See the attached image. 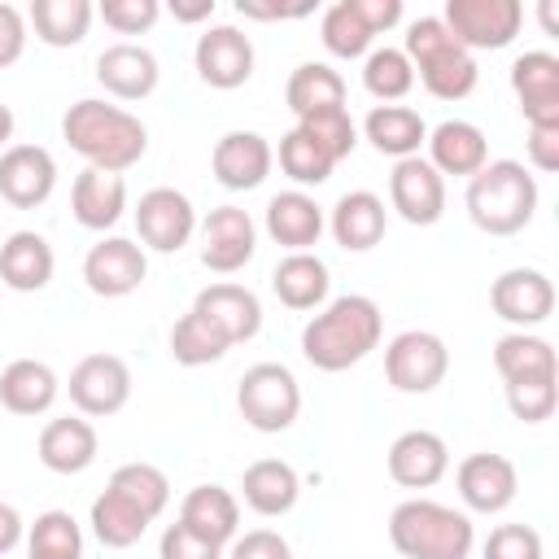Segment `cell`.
I'll use <instances>...</instances> for the list:
<instances>
[{
  "label": "cell",
  "instance_id": "cell-58",
  "mask_svg": "<svg viewBox=\"0 0 559 559\" xmlns=\"http://www.w3.org/2000/svg\"><path fill=\"white\" fill-rule=\"evenodd\" d=\"M26 559H39V555H26Z\"/></svg>",
  "mask_w": 559,
  "mask_h": 559
},
{
  "label": "cell",
  "instance_id": "cell-3",
  "mask_svg": "<svg viewBox=\"0 0 559 559\" xmlns=\"http://www.w3.org/2000/svg\"><path fill=\"white\" fill-rule=\"evenodd\" d=\"M463 201H467V218L485 236H515L537 214V179L528 175L524 162L498 157V162H485L467 179V197Z\"/></svg>",
  "mask_w": 559,
  "mask_h": 559
},
{
  "label": "cell",
  "instance_id": "cell-56",
  "mask_svg": "<svg viewBox=\"0 0 559 559\" xmlns=\"http://www.w3.org/2000/svg\"><path fill=\"white\" fill-rule=\"evenodd\" d=\"M9 140H13V109L0 100V153L9 148Z\"/></svg>",
  "mask_w": 559,
  "mask_h": 559
},
{
  "label": "cell",
  "instance_id": "cell-42",
  "mask_svg": "<svg viewBox=\"0 0 559 559\" xmlns=\"http://www.w3.org/2000/svg\"><path fill=\"white\" fill-rule=\"evenodd\" d=\"M280 170L297 183V188H319V183H328L332 179V157L301 131V127H293V131H284L280 135Z\"/></svg>",
  "mask_w": 559,
  "mask_h": 559
},
{
  "label": "cell",
  "instance_id": "cell-1",
  "mask_svg": "<svg viewBox=\"0 0 559 559\" xmlns=\"http://www.w3.org/2000/svg\"><path fill=\"white\" fill-rule=\"evenodd\" d=\"M380 332H384L380 306L362 293H345L323 301L319 314L301 328V354L319 371H349L380 345Z\"/></svg>",
  "mask_w": 559,
  "mask_h": 559
},
{
  "label": "cell",
  "instance_id": "cell-45",
  "mask_svg": "<svg viewBox=\"0 0 559 559\" xmlns=\"http://www.w3.org/2000/svg\"><path fill=\"white\" fill-rule=\"evenodd\" d=\"M555 402H559L555 380H515V384H507V406H511V415L524 419V424L550 419V415H555Z\"/></svg>",
  "mask_w": 559,
  "mask_h": 559
},
{
  "label": "cell",
  "instance_id": "cell-44",
  "mask_svg": "<svg viewBox=\"0 0 559 559\" xmlns=\"http://www.w3.org/2000/svg\"><path fill=\"white\" fill-rule=\"evenodd\" d=\"M332 162H345L349 153H354V144H358V127H354V118H349V109L345 105H336V109H319V114H310V118H301L297 122Z\"/></svg>",
  "mask_w": 559,
  "mask_h": 559
},
{
  "label": "cell",
  "instance_id": "cell-15",
  "mask_svg": "<svg viewBox=\"0 0 559 559\" xmlns=\"http://www.w3.org/2000/svg\"><path fill=\"white\" fill-rule=\"evenodd\" d=\"M144 275H148L144 245H135L127 236H105L83 258V280L96 297H127L144 284Z\"/></svg>",
  "mask_w": 559,
  "mask_h": 559
},
{
  "label": "cell",
  "instance_id": "cell-33",
  "mask_svg": "<svg viewBox=\"0 0 559 559\" xmlns=\"http://www.w3.org/2000/svg\"><path fill=\"white\" fill-rule=\"evenodd\" d=\"M362 135L371 140L376 153L402 162V157H419V144L428 140V122L411 105H376L362 118Z\"/></svg>",
  "mask_w": 559,
  "mask_h": 559
},
{
  "label": "cell",
  "instance_id": "cell-4",
  "mask_svg": "<svg viewBox=\"0 0 559 559\" xmlns=\"http://www.w3.org/2000/svg\"><path fill=\"white\" fill-rule=\"evenodd\" d=\"M389 542L402 559H467L476 546V528L467 511L432 498H406L389 515Z\"/></svg>",
  "mask_w": 559,
  "mask_h": 559
},
{
  "label": "cell",
  "instance_id": "cell-6",
  "mask_svg": "<svg viewBox=\"0 0 559 559\" xmlns=\"http://www.w3.org/2000/svg\"><path fill=\"white\" fill-rule=\"evenodd\" d=\"M240 419L258 432H284L301 415V384L284 362H253L236 384Z\"/></svg>",
  "mask_w": 559,
  "mask_h": 559
},
{
  "label": "cell",
  "instance_id": "cell-29",
  "mask_svg": "<svg viewBox=\"0 0 559 559\" xmlns=\"http://www.w3.org/2000/svg\"><path fill=\"white\" fill-rule=\"evenodd\" d=\"M52 271H57V258H52V245L39 231H13L0 245V284L4 288L39 293V288H48Z\"/></svg>",
  "mask_w": 559,
  "mask_h": 559
},
{
  "label": "cell",
  "instance_id": "cell-7",
  "mask_svg": "<svg viewBox=\"0 0 559 559\" xmlns=\"http://www.w3.org/2000/svg\"><path fill=\"white\" fill-rule=\"evenodd\" d=\"M450 371V349L437 332L411 328L384 345V380L397 393H432Z\"/></svg>",
  "mask_w": 559,
  "mask_h": 559
},
{
  "label": "cell",
  "instance_id": "cell-5",
  "mask_svg": "<svg viewBox=\"0 0 559 559\" xmlns=\"http://www.w3.org/2000/svg\"><path fill=\"white\" fill-rule=\"evenodd\" d=\"M406 61L415 70V79L437 96V100H463L472 96L480 70L476 57L445 31L441 17H415L406 31Z\"/></svg>",
  "mask_w": 559,
  "mask_h": 559
},
{
  "label": "cell",
  "instance_id": "cell-38",
  "mask_svg": "<svg viewBox=\"0 0 559 559\" xmlns=\"http://www.w3.org/2000/svg\"><path fill=\"white\" fill-rule=\"evenodd\" d=\"M227 349H231V341H227L205 314H197V310L179 314L175 328H170V354H175L179 367H210V362H218Z\"/></svg>",
  "mask_w": 559,
  "mask_h": 559
},
{
  "label": "cell",
  "instance_id": "cell-20",
  "mask_svg": "<svg viewBox=\"0 0 559 559\" xmlns=\"http://www.w3.org/2000/svg\"><path fill=\"white\" fill-rule=\"evenodd\" d=\"M157 79H162L157 57L144 44L122 39V44H109L96 57V83L109 96H118V100H144V96H153L157 92Z\"/></svg>",
  "mask_w": 559,
  "mask_h": 559
},
{
  "label": "cell",
  "instance_id": "cell-27",
  "mask_svg": "<svg viewBox=\"0 0 559 559\" xmlns=\"http://www.w3.org/2000/svg\"><path fill=\"white\" fill-rule=\"evenodd\" d=\"M328 227H332V240H336L341 249H349V253H367V249H376V245L384 240L389 210H384V201H380L376 192L354 188V192H345V197L332 205Z\"/></svg>",
  "mask_w": 559,
  "mask_h": 559
},
{
  "label": "cell",
  "instance_id": "cell-26",
  "mask_svg": "<svg viewBox=\"0 0 559 559\" xmlns=\"http://www.w3.org/2000/svg\"><path fill=\"white\" fill-rule=\"evenodd\" d=\"M70 210H74L79 227L109 231L127 210V179L109 175V170H96V166H83L70 183Z\"/></svg>",
  "mask_w": 559,
  "mask_h": 559
},
{
  "label": "cell",
  "instance_id": "cell-10",
  "mask_svg": "<svg viewBox=\"0 0 559 559\" xmlns=\"http://www.w3.org/2000/svg\"><path fill=\"white\" fill-rule=\"evenodd\" d=\"M489 306L498 319H507L515 332H528L550 319L555 310V284L537 266H511L489 284Z\"/></svg>",
  "mask_w": 559,
  "mask_h": 559
},
{
  "label": "cell",
  "instance_id": "cell-48",
  "mask_svg": "<svg viewBox=\"0 0 559 559\" xmlns=\"http://www.w3.org/2000/svg\"><path fill=\"white\" fill-rule=\"evenodd\" d=\"M157 559H223V546H214V542H201L197 533H188L179 520L162 533V542H157Z\"/></svg>",
  "mask_w": 559,
  "mask_h": 559
},
{
  "label": "cell",
  "instance_id": "cell-22",
  "mask_svg": "<svg viewBox=\"0 0 559 559\" xmlns=\"http://www.w3.org/2000/svg\"><path fill=\"white\" fill-rule=\"evenodd\" d=\"M39 463L57 476H79L96 463V450H100V437L96 428L83 419V415H61V419H48L39 428Z\"/></svg>",
  "mask_w": 559,
  "mask_h": 559
},
{
  "label": "cell",
  "instance_id": "cell-39",
  "mask_svg": "<svg viewBox=\"0 0 559 559\" xmlns=\"http://www.w3.org/2000/svg\"><path fill=\"white\" fill-rule=\"evenodd\" d=\"M105 489L122 493V498H127L131 507H140L148 520H157V515L166 511V502H170V480H166V472L153 467V463H122V467H114V476H109Z\"/></svg>",
  "mask_w": 559,
  "mask_h": 559
},
{
  "label": "cell",
  "instance_id": "cell-30",
  "mask_svg": "<svg viewBox=\"0 0 559 559\" xmlns=\"http://www.w3.org/2000/svg\"><path fill=\"white\" fill-rule=\"evenodd\" d=\"M61 393V380L39 358H13L0 371V406L9 415H44Z\"/></svg>",
  "mask_w": 559,
  "mask_h": 559
},
{
  "label": "cell",
  "instance_id": "cell-23",
  "mask_svg": "<svg viewBox=\"0 0 559 559\" xmlns=\"http://www.w3.org/2000/svg\"><path fill=\"white\" fill-rule=\"evenodd\" d=\"M428 166L445 179V175H459V179H472L485 162H489V144H485V131L467 118H445L428 131Z\"/></svg>",
  "mask_w": 559,
  "mask_h": 559
},
{
  "label": "cell",
  "instance_id": "cell-16",
  "mask_svg": "<svg viewBox=\"0 0 559 559\" xmlns=\"http://www.w3.org/2000/svg\"><path fill=\"white\" fill-rule=\"evenodd\" d=\"M511 92L528 127H559V57L546 48L520 52L511 61Z\"/></svg>",
  "mask_w": 559,
  "mask_h": 559
},
{
  "label": "cell",
  "instance_id": "cell-47",
  "mask_svg": "<svg viewBox=\"0 0 559 559\" xmlns=\"http://www.w3.org/2000/svg\"><path fill=\"white\" fill-rule=\"evenodd\" d=\"M100 17L118 35H140L162 17V4L157 0H100Z\"/></svg>",
  "mask_w": 559,
  "mask_h": 559
},
{
  "label": "cell",
  "instance_id": "cell-55",
  "mask_svg": "<svg viewBox=\"0 0 559 559\" xmlns=\"http://www.w3.org/2000/svg\"><path fill=\"white\" fill-rule=\"evenodd\" d=\"M170 13L175 22H210L214 17V0H170Z\"/></svg>",
  "mask_w": 559,
  "mask_h": 559
},
{
  "label": "cell",
  "instance_id": "cell-41",
  "mask_svg": "<svg viewBox=\"0 0 559 559\" xmlns=\"http://www.w3.org/2000/svg\"><path fill=\"white\" fill-rule=\"evenodd\" d=\"M362 87L380 100V105H397L411 87H415V70L406 61L402 48H371L367 61H362Z\"/></svg>",
  "mask_w": 559,
  "mask_h": 559
},
{
  "label": "cell",
  "instance_id": "cell-35",
  "mask_svg": "<svg viewBox=\"0 0 559 559\" xmlns=\"http://www.w3.org/2000/svg\"><path fill=\"white\" fill-rule=\"evenodd\" d=\"M493 367H498L502 384H515V380H555V349H550L546 336L507 332L493 345Z\"/></svg>",
  "mask_w": 559,
  "mask_h": 559
},
{
  "label": "cell",
  "instance_id": "cell-14",
  "mask_svg": "<svg viewBox=\"0 0 559 559\" xmlns=\"http://www.w3.org/2000/svg\"><path fill=\"white\" fill-rule=\"evenodd\" d=\"M258 253V227L240 205H218L201 223V262L218 275H236Z\"/></svg>",
  "mask_w": 559,
  "mask_h": 559
},
{
  "label": "cell",
  "instance_id": "cell-46",
  "mask_svg": "<svg viewBox=\"0 0 559 559\" xmlns=\"http://www.w3.org/2000/svg\"><path fill=\"white\" fill-rule=\"evenodd\" d=\"M480 559H542V533L533 524H498L485 537Z\"/></svg>",
  "mask_w": 559,
  "mask_h": 559
},
{
  "label": "cell",
  "instance_id": "cell-18",
  "mask_svg": "<svg viewBox=\"0 0 559 559\" xmlns=\"http://www.w3.org/2000/svg\"><path fill=\"white\" fill-rule=\"evenodd\" d=\"M57 188V162L44 144H9L0 153V197L13 210H35Z\"/></svg>",
  "mask_w": 559,
  "mask_h": 559
},
{
  "label": "cell",
  "instance_id": "cell-31",
  "mask_svg": "<svg viewBox=\"0 0 559 559\" xmlns=\"http://www.w3.org/2000/svg\"><path fill=\"white\" fill-rule=\"evenodd\" d=\"M328 288H332V275L319 253H284L271 271V293L288 310H319L328 301Z\"/></svg>",
  "mask_w": 559,
  "mask_h": 559
},
{
  "label": "cell",
  "instance_id": "cell-50",
  "mask_svg": "<svg viewBox=\"0 0 559 559\" xmlns=\"http://www.w3.org/2000/svg\"><path fill=\"white\" fill-rule=\"evenodd\" d=\"M26 52V17L17 4L0 0V70L13 66Z\"/></svg>",
  "mask_w": 559,
  "mask_h": 559
},
{
  "label": "cell",
  "instance_id": "cell-28",
  "mask_svg": "<svg viewBox=\"0 0 559 559\" xmlns=\"http://www.w3.org/2000/svg\"><path fill=\"white\" fill-rule=\"evenodd\" d=\"M179 524L188 533H197L201 542H214V546H227L240 528V502L231 489L223 485H197L183 493L179 502Z\"/></svg>",
  "mask_w": 559,
  "mask_h": 559
},
{
  "label": "cell",
  "instance_id": "cell-36",
  "mask_svg": "<svg viewBox=\"0 0 559 559\" xmlns=\"http://www.w3.org/2000/svg\"><path fill=\"white\" fill-rule=\"evenodd\" d=\"M92 4L87 0H35L26 9V22L35 26V39L48 48H74L87 39L92 26Z\"/></svg>",
  "mask_w": 559,
  "mask_h": 559
},
{
  "label": "cell",
  "instance_id": "cell-19",
  "mask_svg": "<svg viewBox=\"0 0 559 559\" xmlns=\"http://www.w3.org/2000/svg\"><path fill=\"white\" fill-rule=\"evenodd\" d=\"M275 166V148L266 144V135L258 131H227L214 153H210V170L227 192H249L258 188Z\"/></svg>",
  "mask_w": 559,
  "mask_h": 559
},
{
  "label": "cell",
  "instance_id": "cell-2",
  "mask_svg": "<svg viewBox=\"0 0 559 559\" xmlns=\"http://www.w3.org/2000/svg\"><path fill=\"white\" fill-rule=\"evenodd\" d=\"M61 135L66 144L96 170L122 175L131 170L144 153H148V127L122 109V105H105V100H74L61 118Z\"/></svg>",
  "mask_w": 559,
  "mask_h": 559
},
{
  "label": "cell",
  "instance_id": "cell-51",
  "mask_svg": "<svg viewBox=\"0 0 559 559\" xmlns=\"http://www.w3.org/2000/svg\"><path fill=\"white\" fill-rule=\"evenodd\" d=\"M524 148H528V162H533L542 175L559 170V127H528Z\"/></svg>",
  "mask_w": 559,
  "mask_h": 559
},
{
  "label": "cell",
  "instance_id": "cell-52",
  "mask_svg": "<svg viewBox=\"0 0 559 559\" xmlns=\"http://www.w3.org/2000/svg\"><path fill=\"white\" fill-rule=\"evenodd\" d=\"M354 4H358L362 22L371 26V35H380V31H393V26L402 22V0H354Z\"/></svg>",
  "mask_w": 559,
  "mask_h": 559
},
{
  "label": "cell",
  "instance_id": "cell-9",
  "mask_svg": "<svg viewBox=\"0 0 559 559\" xmlns=\"http://www.w3.org/2000/svg\"><path fill=\"white\" fill-rule=\"evenodd\" d=\"M66 389H70V402L79 406V415L105 419L131 402V367L118 354H87L74 362Z\"/></svg>",
  "mask_w": 559,
  "mask_h": 559
},
{
  "label": "cell",
  "instance_id": "cell-11",
  "mask_svg": "<svg viewBox=\"0 0 559 559\" xmlns=\"http://www.w3.org/2000/svg\"><path fill=\"white\" fill-rule=\"evenodd\" d=\"M454 485H459V498L467 511L476 515H498L515 502V489H520V472L507 454H493V450H476L459 463L454 472Z\"/></svg>",
  "mask_w": 559,
  "mask_h": 559
},
{
  "label": "cell",
  "instance_id": "cell-24",
  "mask_svg": "<svg viewBox=\"0 0 559 559\" xmlns=\"http://www.w3.org/2000/svg\"><path fill=\"white\" fill-rule=\"evenodd\" d=\"M192 310H197V314H205V319H210V323H214L231 345L253 341V336H258V328H262V301H258V293H253V288H245V284H231V280L201 288V293H197V301H192Z\"/></svg>",
  "mask_w": 559,
  "mask_h": 559
},
{
  "label": "cell",
  "instance_id": "cell-13",
  "mask_svg": "<svg viewBox=\"0 0 559 559\" xmlns=\"http://www.w3.org/2000/svg\"><path fill=\"white\" fill-rule=\"evenodd\" d=\"M192 66H197L201 83H210L218 92H236L253 79V39L236 26H210L205 35H197Z\"/></svg>",
  "mask_w": 559,
  "mask_h": 559
},
{
  "label": "cell",
  "instance_id": "cell-21",
  "mask_svg": "<svg viewBox=\"0 0 559 559\" xmlns=\"http://www.w3.org/2000/svg\"><path fill=\"white\" fill-rule=\"evenodd\" d=\"M328 218H323V205L301 192V188H288V192H275L266 201V236L275 245H284L288 253H310L323 236Z\"/></svg>",
  "mask_w": 559,
  "mask_h": 559
},
{
  "label": "cell",
  "instance_id": "cell-43",
  "mask_svg": "<svg viewBox=\"0 0 559 559\" xmlns=\"http://www.w3.org/2000/svg\"><path fill=\"white\" fill-rule=\"evenodd\" d=\"M26 555L39 559H83V528L70 511H44L35 515L26 533Z\"/></svg>",
  "mask_w": 559,
  "mask_h": 559
},
{
  "label": "cell",
  "instance_id": "cell-54",
  "mask_svg": "<svg viewBox=\"0 0 559 559\" xmlns=\"http://www.w3.org/2000/svg\"><path fill=\"white\" fill-rule=\"evenodd\" d=\"M22 533H26V524H22L17 507L0 502V555H9V550H13L17 542H22Z\"/></svg>",
  "mask_w": 559,
  "mask_h": 559
},
{
  "label": "cell",
  "instance_id": "cell-25",
  "mask_svg": "<svg viewBox=\"0 0 559 559\" xmlns=\"http://www.w3.org/2000/svg\"><path fill=\"white\" fill-rule=\"evenodd\" d=\"M445 472H450V445L428 428H411L389 445V476L402 489H428Z\"/></svg>",
  "mask_w": 559,
  "mask_h": 559
},
{
  "label": "cell",
  "instance_id": "cell-34",
  "mask_svg": "<svg viewBox=\"0 0 559 559\" xmlns=\"http://www.w3.org/2000/svg\"><path fill=\"white\" fill-rule=\"evenodd\" d=\"M284 100H288V109H293L297 122H301V118H310V114H319V109L345 105V79H341L328 61H301V66L288 74V83H284Z\"/></svg>",
  "mask_w": 559,
  "mask_h": 559
},
{
  "label": "cell",
  "instance_id": "cell-12",
  "mask_svg": "<svg viewBox=\"0 0 559 559\" xmlns=\"http://www.w3.org/2000/svg\"><path fill=\"white\" fill-rule=\"evenodd\" d=\"M135 231L144 249L179 253L197 231V210L179 188H148L135 205Z\"/></svg>",
  "mask_w": 559,
  "mask_h": 559
},
{
  "label": "cell",
  "instance_id": "cell-8",
  "mask_svg": "<svg viewBox=\"0 0 559 559\" xmlns=\"http://www.w3.org/2000/svg\"><path fill=\"white\" fill-rule=\"evenodd\" d=\"M441 22L467 52H485V48L493 52L520 35L524 4L520 0H445Z\"/></svg>",
  "mask_w": 559,
  "mask_h": 559
},
{
  "label": "cell",
  "instance_id": "cell-37",
  "mask_svg": "<svg viewBox=\"0 0 559 559\" xmlns=\"http://www.w3.org/2000/svg\"><path fill=\"white\" fill-rule=\"evenodd\" d=\"M87 524H92V533H96L100 546H109V550H127V546H135V542L148 533L153 520H148L140 507H131L122 493L105 489V493L92 502Z\"/></svg>",
  "mask_w": 559,
  "mask_h": 559
},
{
  "label": "cell",
  "instance_id": "cell-32",
  "mask_svg": "<svg viewBox=\"0 0 559 559\" xmlns=\"http://www.w3.org/2000/svg\"><path fill=\"white\" fill-rule=\"evenodd\" d=\"M240 493H245V507L258 511V515H288V511L297 507L301 476H297V467L284 463V459H258V463L245 467Z\"/></svg>",
  "mask_w": 559,
  "mask_h": 559
},
{
  "label": "cell",
  "instance_id": "cell-49",
  "mask_svg": "<svg viewBox=\"0 0 559 559\" xmlns=\"http://www.w3.org/2000/svg\"><path fill=\"white\" fill-rule=\"evenodd\" d=\"M223 559H293V550L275 528H253L245 537H231V550Z\"/></svg>",
  "mask_w": 559,
  "mask_h": 559
},
{
  "label": "cell",
  "instance_id": "cell-57",
  "mask_svg": "<svg viewBox=\"0 0 559 559\" xmlns=\"http://www.w3.org/2000/svg\"><path fill=\"white\" fill-rule=\"evenodd\" d=\"M542 26H546V35H559V17H555V0H542Z\"/></svg>",
  "mask_w": 559,
  "mask_h": 559
},
{
  "label": "cell",
  "instance_id": "cell-53",
  "mask_svg": "<svg viewBox=\"0 0 559 559\" xmlns=\"http://www.w3.org/2000/svg\"><path fill=\"white\" fill-rule=\"evenodd\" d=\"M236 13H240V17H258V22H275V17H306V13H310V4H293V9H284V4L236 0Z\"/></svg>",
  "mask_w": 559,
  "mask_h": 559
},
{
  "label": "cell",
  "instance_id": "cell-17",
  "mask_svg": "<svg viewBox=\"0 0 559 559\" xmlns=\"http://www.w3.org/2000/svg\"><path fill=\"white\" fill-rule=\"evenodd\" d=\"M389 205L411 227H432L445 214V179L428 166V157H402L389 175Z\"/></svg>",
  "mask_w": 559,
  "mask_h": 559
},
{
  "label": "cell",
  "instance_id": "cell-40",
  "mask_svg": "<svg viewBox=\"0 0 559 559\" xmlns=\"http://www.w3.org/2000/svg\"><path fill=\"white\" fill-rule=\"evenodd\" d=\"M319 35H323V48H328L332 57H341V61L367 57V48H371V39H376L371 26L362 22V13H358L354 0H336V4H328L323 22H319Z\"/></svg>",
  "mask_w": 559,
  "mask_h": 559
}]
</instances>
